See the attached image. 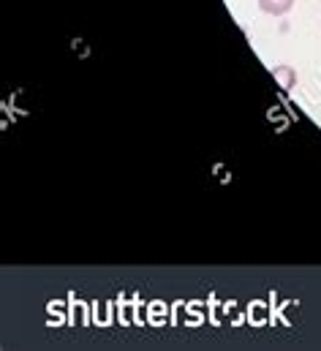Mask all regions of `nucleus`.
<instances>
[{
    "label": "nucleus",
    "mask_w": 321,
    "mask_h": 351,
    "mask_svg": "<svg viewBox=\"0 0 321 351\" xmlns=\"http://www.w3.org/2000/svg\"><path fill=\"white\" fill-rule=\"evenodd\" d=\"M272 77H275L278 88H283L286 93L292 88H297V71H294L292 66H275V69H272Z\"/></svg>",
    "instance_id": "nucleus-1"
},
{
    "label": "nucleus",
    "mask_w": 321,
    "mask_h": 351,
    "mask_svg": "<svg viewBox=\"0 0 321 351\" xmlns=\"http://www.w3.org/2000/svg\"><path fill=\"white\" fill-rule=\"evenodd\" d=\"M259 8L270 16H286L294 8V0H259Z\"/></svg>",
    "instance_id": "nucleus-2"
}]
</instances>
